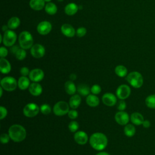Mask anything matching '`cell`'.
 I'll return each mask as SVG.
<instances>
[{"instance_id":"cell-1","label":"cell","mask_w":155,"mask_h":155,"mask_svg":"<svg viewBox=\"0 0 155 155\" xmlns=\"http://www.w3.org/2000/svg\"><path fill=\"white\" fill-rule=\"evenodd\" d=\"M89 141L91 147L97 151L104 150L108 143L107 136L104 134L99 132L93 133L90 136Z\"/></svg>"},{"instance_id":"cell-2","label":"cell","mask_w":155,"mask_h":155,"mask_svg":"<svg viewBox=\"0 0 155 155\" xmlns=\"http://www.w3.org/2000/svg\"><path fill=\"white\" fill-rule=\"evenodd\" d=\"M10 139L15 142H20L24 140L26 137V130L21 125L15 124L12 125L8 131Z\"/></svg>"},{"instance_id":"cell-3","label":"cell","mask_w":155,"mask_h":155,"mask_svg":"<svg viewBox=\"0 0 155 155\" xmlns=\"http://www.w3.org/2000/svg\"><path fill=\"white\" fill-rule=\"evenodd\" d=\"M21 48L27 50L31 48L33 45V38L31 34L27 31H22L18 38Z\"/></svg>"},{"instance_id":"cell-4","label":"cell","mask_w":155,"mask_h":155,"mask_svg":"<svg viewBox=\"0 0 155 155\" xmlns=\"http://www.w3.org/2000/svg\"><path fill=\"white\" fill-rule=\"evenodd\" d=\"M127 82L135 88H140L143 84L142 75L138 71H132L127 75Z\"/></svg>"},{"instance_id":"cell-5","label":"cell","mask_w":155,"mask_h":155,"mask_svg":"<svg viewBox=\"0 0 155 155\" xmlns=\"http://www.w3.org/2000/svg\"><path fill=\"white\" fill-rule=\"evenodd\" d=\"M1 87L7 91H12L16 88L18 82L16 79L11 76H6L1 81Z\"/></svg>"},{"instance_id":"cell-6","label":"cell","mask_w":155,"mask_h":155,"mask_svg":"<svg viewBox=\"0 0 155 155\" xmlns=\"http://www.w3.org/2000/svg\"><path fill=\"white\" fill-rule=\"evenodd\" d=\"M69 111V105L65 101H59L53 107V113L55 115L62 116L67 114Z\"/></svg>"},{"instance_id":"cell-7","label":"cell","mask_w":155,"mask_h":155,"mask_svg":"<svg viewBox=\"0 0 155 155\" xmlns=\"http://www.w3.org/2000/svg\"><path fill=\"white\" fill-rule=\"evenodd\" d=\"M17 39L16 34L12 30H8L4 32L2 36V42L6 47H12Z\"/></svg>"},{"instance_id":"cell-8","label":"cell","mask_w":155,"mask_h":155,"mask_svg":"<svg viewBox=\"0 0 155 155\" xmlns=\"http://www.w3.org/2000/svg\"><path fill=\"white\" fill-rule=\"evenodd\" d=\"M40 110L39 106L35 103L27 104L23 108V114L28 117H33L36 116Z\"/></svg>"},{"instance_id":"cell-9","label":"cell","mask_w":155,"mask_h":155,"mask_svg":"<svg viewBox=\"0 0 155 155\" xmlns=\"http://www.w3.org/2000/svg\"><path fill=\"white\" fill-rule=\"evenodd\" d=\"M131 93V89L130 87L125 84H122L119 85L116 91L117 97L121 99L124 100L129 97Z\"/></svg>"},{"instance_id":"cell-10","label":"cell","mask_w":155,"mask_h":155,"mask_svg":"<svg viewBox=\"0 0 155 155\" xmlns=\"http://www.w3.org/2000/svg\"><path fill=\"white\" fill-rule=\"evenodd\" d=\"M30 53L33 57L39 59L43 57L45 53V48L39 44H34L30 48Z\"/></svg>"},{"instance_id":"cell-11","label":"cell","mask_w":155,"mask_h":155,"mask_svg":"<svg viewBox=\"0 0 155 155\" xmlns=\"http://www.w3.org/2000/svg\"><path fill=\"white\" fill-rule=\"evenodd\" d=\"M51 24L47 21H44L39 23L37 26V31L41 35H47L51 30Z\"/></svg>"},{"instance_id":"cell-12","label":"cell","mask_w":155,"mask_h":155,"mask_svg":"<svg viewBox=\"0 0 155 155\" xmlns=\"http://www.w3.org/2000/svg\"><path fill=\"white\" fill-rule=\"evenodd\" d=\"M116 122L121 125H126L130 120V117L127 112L124 111H119L116 113L114 116Z\"/></svg>"},{"instance_id":"cell-13","label":"cell","mask_w":155,"mask_h":155,"mask_svg":"<svg viewBox=\"0 0 155 155\" xmlns=\"http://www.w3.org/2000/svg\"><path fill=\"white\" fill-rule=\"evenodd\" d=\"M44 77V73L40 68L33 69L30 71V73H29L30 79L34 82H38L42 81Z\"/></svg>"},{"instance_id":"cell-14","label":"cell","mask_w":155,"mask_h":155,"mask_svg":"<svg viewBox=\"0 0 155 155\" xmlns=\"http://www.w3.org/2000/svg\"><path fill=\"white\" fill-rule=\"evenodd\" d=\"M103 103L107 106L112 107L114 106L116 103V97L114 94L111 93H105L102 97Z\"/></svg>"},{"instance_id":"cell-15","label":"cell","mask_w":155,"mask_h":155,"mask_svg":"<svg viewBox=\"0 0 155 155\" xmlns=\"http://www.w3.org/2000/svg\"><path fill=\"white\" fill-rule=\"evenodd\" d=\"M75 142L79 145H85L88 141V136L87 133L82 131H76L74 135Z\"/></svg>"},{"instance_id":"cell-16","label":"cell","mask_w":155,"mask_h":155,"mask_svg":"<svg viewBox=\"0 0 155 155\" xmlns=\"http://www.w3.org/2000/svg\"><path fill=\"white\" fill-rule=\"evenodd\" d=\"M61 30L62 33L68 38H71L76 34V31L74 28L70 24H64L61 27Z\"/></svg>"},{"instance_id":"cell-17","label":"cell","mask_w":155,"mask_h":155,"mask_svg":"<svg viewBox=\"0 0 155 155\" xmlns=\"http://www.w3.org/2000/svg\"><path fill=\"white\" fill-rule=\"evenodd\" d=\"M28 91L31 95L34 96H38L42 93V88L39 84L34 82L30 85L28 87Z\"/></svg>"},{"instance_id":"cell-18","label":"cell","mask_w":155,"mask_h":155,"mask_svg":"<svg viewBox=\"0 0 155 155\" xmlns=\"http://www.w3.org/2000/svg\"><path fill=\"white\" fill-rule=\"evenodd\" d=\"M11 70V65L10 62L4 58L0 59V71L3 74H7Z\"/></svg>"},{"instance_id":"cell-19","label":"cell","mask_w":155,"mask_h":155,"mask_svg":"<svg viewBox=\"0 0 155 155\" xmlns=\"http://www.w3.org/2000/svg\"><path fill=\"white\" fill-rule=\"evenodd\" d=\"M29 5L33 10L36 11L41 10L45 6L44 0H30Z\"/></svg>"},{"instance_id":"cell-20","label":"cell","mask_w":155,"mask_h":155,"mask_svg":"<svg viewBox=\"0 0 155 155\" xmlns=\"http://www.w3.org/2000/svg\"><path fill=\"white\" fill-rule=\"evenodd\" d=\"M79 10V6L74 3V2H71L68 4L65 7V13L68 15V16H73L75 15L78 10Z\"/></svg>"},{"instance_id":"cell-21","label":"cell","mask_w":155,"mask_h":155,"mask_svg":"<svg viewBox=\"0 0 155 155\" xmlns=\"http://www.w3.org/2000/svg\"><path fill=\"white\" fill-rule=\"evenodd\" d=\"M130 120L133 124L136 125H140L142 124L144 120V118L142 114L140 113L134 112L131 114Z\"/></svg>"},{"instance_id":"cell-22","label":"cell","mask_w":155,"mask_h":155,"mask_svg":"<svg viewBox=\"0 0 155 155\" xmlns=\"http://www.w3.org/2000/svg\"><path fill=\"white\" fill-rule=\"evenodd\" d=\"M81 98L79 94H74L69 100V105L73 109L77 108L81 104Z\"/></svg>"},{"instance_id":"cell-23","label":"cell","mask_w":155,"mask_h":155,"mask_svg":"<svg viewBox=\"0 0 155 155\" xmlns=\"http://www.w3.org/2000/svg\"><path fill=\"white\" fill-rule=\"evenodd\" d=\"M86 103L90 107H95L99 104V99L95 94H88L86 98Z\"/></svg>"},{"instance_id":"cell-24","label":"cell","mask_w":155,"mask_h":155,"mask_svg":"<svg viewBox=\"0 0 155 155\" xmlns=\"http://www.w3.org/2000/svg\"><path fill=\"white\" fill-rule=\"evenodd\" d=\"M18 86L22 90H26L30 86L29 79L28 78H27L26 76H22L18 79Z\"/></svg>"},{"instance_id":"cell-25","label":"cell","mask_w":155,"mask_h":155,"mask_svg":"<svg viewBox=\"0 0 155 155\" xmlns=\"http://www.w3.org/2000/svg\"><path fill=\"white\" fill-rule=\"evenodd\" d=\"M64 87H65V90L66 93L70 95L74 94L77 90L75 84L72 81H67L65 83Z\"/></svg>"},{"instance_id":"cell-26","label":"cell","mask_w":155,"mask_h":155,"mask_svg":"<svg viewBox=\"0 0 155 155\" xmlns=\"http://www.w3.org/2000/svg\"><path fill=\"white\" fill-rule=\"evenodd\" d=\"M91 88L86 85V84H79L78 86L77 91L78 93L83 96H86L90 94V92L91 91Z\"/></svg>"},{"instance_id":"cell-27","label":"cell","mask_w":155,"mask_h":155,"mask_svg":"<svg viewBox=\"0 0 155 155\" xmlns=\"http://www.w3.org/2000/svg\"><path fill=\"white\" fill-rule=\"evenodd\" d=\"M20 19L19 18L16 16H14L11 18L7 23V25L10 29L14 30L18 28L20 25Z\"/></svg>"},{"instance_id":"cell-28","label":"cell","mask_w":155,"mask_h":155,"mask_svg":"<svg viewBox=\"0 0 155 155\" xmlns=\"http://www.w3.org/2000/svg\"><path fill=\"white\" fill-rule=\"evenodd\" d=\"M45 10L47 13L50 15H53L56 13L58 11L57 6L53 2H47L45 6Z\"/></svg>"},{"instance_id":"cell-29","label":"cell","mask_w":155,"mask_h":155,"mask_svg":"<svg viewBox=\"0 0 155 155\" xmlns=\"http://www.w3.org/2000/svg\"><path fill=\"white\" fill-rule=\"evenodd\" d=\"M114 72L119 77L124 78L127 75L128 70L125 66L122 65H119L115 67Z\"/></svg>"},{"instance_id":"cell-30","label":"cell","mask_w":155,"mask_h":155,"mask_svg":"<svg viewBox=\"0 0 155 155\" xmlns=\"http://www.w3.org/2000/svg\"><path fill=\"white\" fill-rule=\"evenodd\" d=\"M124 131L127 137H132L135 134L136 128L132 124H127L124 127Z\"/></svg>"},{"instance_id":"cell-31","label":"cell","mask_w":155,"mask_h":155,"mask_svg":"<svg viewBox=\"0 0 155 155\" xmlns=\"http://www.w3.org/2000/svg\"><path fill=\"white\" fill-rule=\"evenodd\" d=\"M146 105L151 109H155V94L148 96L145 99Z\"/></svg>"},{"instance_id":"cell-32","label":"cell","mask_w":155,"mask_h":155,"mask_svg":"<svg viewBox=\"0 0 155 155\" xmlns=\"http://www.w3.org/2000/svg\"><path fill=\"white\" fill-rule=\"evenodd\" d=\"M15 55L17 59L19 61H22L25 58L27 53L25 49H23L22 48H19L18 50L16 51V53H15Z\"/></svg>"},{"instance_id":"cell-33","label":"cell","mask_w":155,"mask_h":155,"mask_svg":"<svg viewBox=\"0 0 155 155\" xmlns=\"http://www.w3.org/2000/svg\"><path fill=\"white\" fill-rule=\"evenodd\" d=\"M40 111L44 114H48L51 113V108L49 105L47 104H44L41 106Z\"/></svg>"},{"instance_id":"cell-34","label":"cell","mask_w":155,"mask_h":155,"mask_svg":"<svg viewBox=\"0 0 155 155\" xmlns=\"http://www.w3.org/2000/svg\"><path fill=\"white\" fill-rule=\"evenodd\" d=\"M68 128L72 133H76L79 128V124L76 121H71L68 124Z\"/></svg>"},{"instance_id":"cell-35","label":"cell","mask_w":155,"mask_h":155,"mask_svg":"<svg viewBox=\"0 0 155 155\" xmlns=\"http://www.w3.org/2000/svg\"><path fill=\"white\" fill-rule=\"evenodd\" d=\"M87 33V29L85 27H79L77 29V30L76 31V34L77 35V36L79 37V38H82L83 36H84Z\"/></svg>"},{"instance_id":"cell-36","label":"cell","mask_w":155,"mask_h":155,"mask_svg":"<svg viewBox=\"0 0 155 155\" xmlns=\"http://www.w3.org/2000/svg\"><path fill=\"white\" fill-rule=\"evenodd\" d=\"M10 137L8 134L7 133H2L1 134V136H0V140L2 143L3 144H5L9 142Z\"/></svg>"},{"instance_id":"cell-37","label":"cell","mask_w":155,"mask_h":155,"mask_svg":"<svg viewBox=\"0 0 155 155\" xmlns=\"http://www.w3.org/2000/svg\"><path fill=\"white\" fill-rule=\"evenodd\" d=\"M90 90H91V92L93 94H99L101 93V87L97 84H94L91 87Z\"/></svg>"},{"instance_id":"cell-38","label":"cell","mask_w":155,"mask_h":155,"mask_svg":"<svg viewBox=\"0 0 155 155\" xmlns=\"http://www.w3.org/2000/svg\"><path fill=\"white\" fill-rule=\"evenodd\" d=\"M68 116L71 119H74L78 117V113L75 110H69L68 113Z\"/></svg>"},{"instance_id":"cell-39","label":"cell","mask_w":155,"mask_h":155,"mask_svg":"<svg viewBox=\"0 0 155 155\" xmlns=\"http://www.w3.org/2000/svg\"><path fill=\"white\" fill-rule=\"evenodd\" d=\"M7 114V109L2 106L0 107V119L2 120L4 118H5L6 117Z\"/></svg>"},{"instance_id":"cell-40","label":"cell","mask_w":155,"mask_h":155,"mask_svg":"<svg viewBox=\"0 0 155 155\" xmlns=\"http://www.w3.org/2000/svg\"><path fill=\"white\" fill-rule=\"evenodd\" d=\"M126 103L124 100H120L119 102V104L117 105V109L119 111H124L126 108Z\"/></svg>"},{"instance_id":"cell-41","label":"cell","mask_w":155,"mask_h":155,"mask_svg":"<svg viewBox=\"0 0 155 155\" xmlns=\"http://www.w3.org/2000/svg\"><path fill=\"white\" fill-rule=\"evenodd\" d=\"M8 54V50L4 47H1L0 48V56L1 58H5Z\"/></svg>"},{"instance_id":"cell-42","label":"cell","mask_w":155,"mask_h":155,"mask_svg":"<svg viewBox=\"0 0 155 155\" xmlns=\"http://www.w3.org/2000/svg\"><path fill=\"white\" fill-rule=\"evenodd\" d=\"M20 73L23 76H27L30 73L29 69L26 67H23L20 70Z\"/></svg>"},{"instance_id":"cell-43","label":"cell","mask_w":155,"mask_h":155,"mask_svg":"<svg viewBox=\"0 0 155 155\" xmlns=\"http://www.w3.org/2000/svg\"><path fill=\"white\" fill-rule=\"evenodd\" d=\"M142 125H143V127L144 128H149V127L151 126V123H150V122L149 120H144Z\"/></svg>"},{"instance_id":"cell-44","label":"cell","mask_w":155,"mask_h":155,"mask_svg":"<svg viewBox=\"0 0 155 155\" xmlns=\"http://www.w3.org/2000/svg\"><path fill=\"white\" fill-rule=\"evenodd\" d=\"M19 48V47L17 45H13L12 47L11 48V52L15 54V53H16V51L18 50V49Z\"/></svg>"},{"instance_id":"cell-45","label":"cell","mask_w":155,"mask_h":155,"mask_svg":"<svg viewBox=\"0 0 155 155\" xmlns=\"http://www.w3.org/2000/svg\"><path fill=\"white\" fill-rule=\"evenodd\" d=\"M70 79L71 81H74L76 79V75L75 74H71L70 76Z\"/></svg>"},{"instance_id":"cell-46","label":"cell","mask_w":155,"mask_h":155,"mask_svg":"<svg viewBox=\"0 0 155 155\" xmlns=\"http://www.w3.org/2000/svg\"><path fill=\"white\" fill-rule=\"evenodd\" d=\"M8 25H4L3 26H2V31H6L7 30H8Z\"/></svg>"},{"instance_id":"cell-47","label":"cell","mask_w":155,"mask_h":155,"mask_svg":"<svg viewBox=\"0 0 155 155\" xmlns=\"http://www.w3.org/2000/svg\"><path fill=\"white\" fill-rule=\"evenodd\" d=\"M96 155H110V154L106 152H100Z\"/></svg>"},{"instance_id":"cell-48","label":"cell","mask_w":155,"mask_h":155,"mask_svg":"<svg viewBox=\"0 0 155 155\" xmlns=\"http://www.w3.org/2000/svg\"><path fill=\"white\" fill-rule=\"evenodd\" d=\"M2 90H3V88L1 87H0V91H1V94H0V96H1V97H2Z\"/></svg>"},{"instance_id":"cell-49","label":"cell","mask_w":155,"mask_h":155,"mask_svg":"<svg viewBox=\"0 0 155 155\" xmlns=\"http://www.w3.org/2000/svg\"><path fill=\"white\" fill-rule=\"evenodd\" d=\"M51 0H44L45 2H50Z\"/></svg>"},{"instance_id":"cell-50","label":"cell","mask_w":155,"mask_h":155,"mask_svg":"<svg viewBox=\"0 0 155 155\" xmlns=\"http://www.w3.org/2000/svg\"><path fill=\"white\" fill-rule=\"evenodd\" d=\"M58 1H59V2H62V1H63L64 0H57Z\"/></svg>"}]
</instances>
